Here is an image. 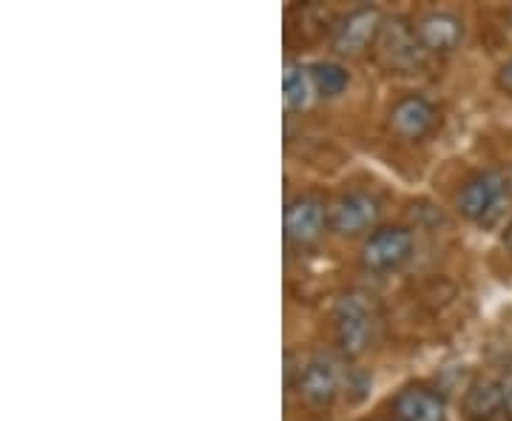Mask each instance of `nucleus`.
<instances>
[{"mask_svg": "<svg viewBox=\"0 0 512 421\" xmlns=\"http://www.w3.org/2000/svg\"><path fill=\"white\" fill-rule=\"evenodd\" d=\"M421 46L433 55H447L458 49V43L464 40V20L453 12H427L416 23Z\"/></svg>", "mask_w": 512, "mask_h": 421, "instance_id": "obj_10", "label": "nucleus"}, {"mask_svg": "<svg viewBox=\"0 0 512 421\" xmlns=\"http://www.w3.org/2000/svg\"><path fill=\"white\" fill-rule=\"evenodd\" d=\"M464 416L470 421H507L504 390L495 379H476L464 393Z\"/></svg>", "mask_w": 512, "mask_h": 421, "instance_id": "obj_12", "label": "nucleus"}, {"mask_svg": "<svg viewBox=\"0 0 512 421\" xmlns=\"http://www.w3.org/2000/svg\"><path fill=\"white\" fill-rule=\"evenodd\" d=\"M436 126H439V109L421 94H407L396 100L387 114V129L404 143H419L427 134H433Z\"/></svg>", "mask_w": 512, "mask_h": 421, "instance_id": "obj_8", "label": "nucleus"}, {"mask_svg": "<svg viewBox=\"0 0 512 421\" xmlns=\"http://www.w3.org/2000/svg\"><path fill=\"white\" fill-rule=\"evenodd\" d=\"M510 376H512V356H510Z\"/></svg>", "mask_w": 512, "mask_h": 421, "instance_id": "obj_18", "label": "nucleus"}, {"mask_svg": "<svg viewBox=\"0 0 512 421\" xmlns=\"http://www.w3.org/2000/svg\"><path fill=\"white\" fill-rule=\"evenodd\" d=\"M495 83H498V89L504 94H510L512 97V57L498 69V74H495Z\"/></svg>", "mask_w": 512, "mask_h": 421, "instance_id": "obj_15", "label": "nucleus"}, {"mask_svg": "<svg viewBox=\"0 0 512 421\" xmlns=\"http://www.w3.org/2000/svg\"><path fill=\"white\" fill-rule=\"evenodd\" d=\"M507 202H510L507 177L495 168H487V171H478L476 177H470L458 188L456 211L464 220L490 225Z\"/></svg>", "mask_w": 512, "mask_h": 421, "instance_id": "obj_2", "label": "nucleus"}, {"mask_svg": "<svg viewBox=\"0 0 512 421\" xmlns=\"http://www.w3.org/2000/svg\"><path fill=\"white\" fill-rule=\"evenodd\" d=\"M501 390H504V413H507V421H512V376L501 379Z\"/></svg>", "mask_w": 512, "mask_h": 421, "instance_id": "obj_16", "label": "nucleus"}, {"mask_svg": "<svg viewBox=\"0 0 512 421\" xmlns=\"http://www.w3.org/2000/svg\"><path fill=\"white\" fill-rule=\"evenodd\" d=\"M382 12L376 6H359L348 12L345 18L333 26V35H330V46L336 55L356 57L365 52L367 46L373 49L376 35L382 29Z\"/></svg>", "mask_w": 512, "mask_h": 421, "instance_id": "obj_7", "label": "nucleus"}, {"mask_svg": "<svg viewBox=\"0 0 512 421\" xmlns=\"http://www.w3.org/2000/svg\"><path fill=\"white\" fill-rule=\"evenodd\" d=\"M396 421H444V399L424 385L404 387L393 399Z\"/></svg>", "mask_w": 512, "mask_h": 421, "instance_id": "obj_11", "label": "nucleus"}, {"mask_svg": "<svg viewBox=\"0 0 512 421\" xmlns=\"http://www.w3.org/2000/svg\"><path fill=\"white\" fill-rule=\"evenodd\" d=\"M339 387H342V367L328 353H316L305 362V367H299L296 393L305 407L328 410L339 396Z\"/></svg>", "mask_w": 512, "mask_h": 421, "instance_id": "obj_4", "label": "nucleus"}, {"mask_svg": "<svg viewBox=\"0 0 512 421\" xmlns=\"http://www.w3.org/2000/svg\"><path fill=\"white\" fill-rule=\"evenodd\" d=\"M311 80L316 94L322 97H336L348 89L350 72L342 63H333V60H319L311 66Z\"/></svg>", "mask_w": 512, "mask_h": 421, "instance_id": "obj_14", "label": "nucleus"}, {"mask_svg": "<svg viewBox=\"0 0 512 421\" xmlns=\"http://www.w3.org/2000/svg\"><path fill=\"white\" fill-rule=\"evenodd\" d=\"M373 57L384 72L413 74L424 66L427 49L421 46L419 32L410 20L384 18L376 43H373Z\"/></svg>", "mask_w": 512, "mask_h": 421, "instance_id": "obj_1", "label": "nucleus"}, {"mask_svg": "<svg viewBox=\"0 0 512 421\" xmlns=\"http://www.w3.org/2000/svg\"><path fill=\"white\" fill-rule=\"evenodd\" d=\"M333 330L336 345L345 356H362L373 339V311L365 302V296L348 293L333 308Z\"/></svg>", "mask_w": 512, "mask_h": 421, "instance_id": "obj_3", "label": "nucleus"}, {"mask_svg": "<svg viewBox=\"0 0 512 421\" xmlns=\"http://www.w3.org/2000/svg\"><path fill=\"white\" fill-rule=\"evenodd\" d=\"M501 245L512 254V220L507 222V228H504V234H501Z\"/></svg>", "mask_w": 512, "mask_h": 421, "instance_id": "obj_17", "label": "nucleus"}, {"mask_svg": "<svg viewBox=\"0 0 512 421\" xmlns=\"http://www.w3.org/2000/svg\"><path fill=\"white\" fill-rule=\"evenodd\" d=\"M282 89H285V106L291 111H302L311 106L313 100V80L311 69H302L296 63L285 66V77H282Z\"/></svg>", "mask_w": 512, "mask_h": 421, "instance_id": "obj_13", "label": "nucleus"}, {"mask_svg": "<svg viewBox=\"0 0 512 421\" xmlns=\"http://www.w3.org/2000/svg\"><path fill=\"white\" fill-rule=\"evenodd\" d=\"M410 257H413V234L402 225L376 228L362 245V265L373 274L399 271Z\"/></svg>", "mask_w": 512, "mask_h": 421, "instance_id": "obj_5", "label": "nucleus"}, {"mask_svg": "<svg viewBox=\"0 0 512 421\" xmlns=\"http://www.w3.org/2000/svg\"><path fill=\"white\" fill-rule=\"evenodd\" d=\"M328 225V208L316 194H299L285 208V237L291 245H313Z\"/></svg>", "mask_w": 512, "mask_h": 421, "instance_id": "obj_9", "label": "nucleus"}, {"mask_svg": "<svg viewBox=\"0 0 512 421\" xmlns=\"http://www.w3.org/2000/svg\"><path fill=\"white\" fill-rule=\"evenodd\" d=\"M379 200L367 191H345L328 208L330 231L339 237H359L379 222Z\"/></svg>", "mask_w": 512, "mask_h": 421, "instance_id": "obj_6", "label": "nucleus"}]
</instances>
